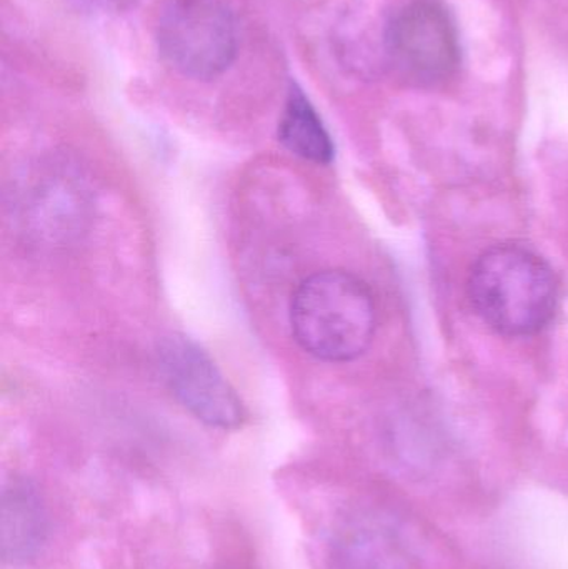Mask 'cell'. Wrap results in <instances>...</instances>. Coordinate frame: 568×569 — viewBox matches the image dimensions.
<instances>
[{
    "label": "cell",
    "instance_id": "1",
    "mask_svg": "<svg viewBox=\"0 0 568 569\" xmlns=\"http://www.w3.org/2000/svg\"><path fill=\"white\" fill-rule=\"evenodd\" d=\"M289 315L299 347L327 363L357 360L376 337L372 290L346 270H322L303 279L293 291Z\"/></svg>",
    "mask_w": 568,
    "mask_h": 569
},
{
    "label": "cell",
    "instance_id": "2",
    "mask_svg": "<svg viewBox=\"0 0 568 569\" xmlns=\"http://www.w3.org/2000/svg\"><path fill=\"white\" fill-rule=\"evenodd\" d=\"M467 288L484 323L506 337L539 333L550 323L559 303L552 267L522 246L486 250L474 263Z\"/></svg>",
    "mask_w": 568,
    "mask_h": 569
},
{
    "label": "cell",
    "instance_id": "3",
    "mask_svg": "<svg viewBox=\"0 0 568 569\" xmlns=\"http://www.w3.org/2000/svg\"><path fill=\"white\" fill-rule=\"evenodd\" d=\"M450 558L416 515L386 501L352 508L330 540L332 569H447Z\"/></svg>",
    "mask_w": 568,
    "mask_h": 569
},
{
    "label": "cell",
    "instance_id": "4",
    "mask_svg": "<svg viewBox=\"0 0 568 569\" xmlns=\"http://www.w3.org/2000/svg\"><path fill=\"white\" fill-rule=\"evenodd\" d=\"M12 209L27 242L60 249L86 232L92 216V193L86 177L70 160L50 159L20 177Z\"/></svg>",
    "mask_w": 568,
    "mask_h": 569
},
{
    "label": "cell",
    "instance_id": "5",
    "mask_svg": "<svg viewBox=\"0 0 568 569\" xmlns=\"http://www.w3.org/2000/svg\"><path fill=\"white\" fill-rule=\"evenodd\" d=\"M157 42L177 72L216 79L236 59V22L220 0H167L157 23Z\"/></svg>",
    "mask_w": 568,
    "mask_h": 569
},
{
    "label": "cell",
    "instance_id": "6",
    "mask_svg": "<svg viewBox=\"0 0 568 569\" xmlns=\"http://www.w3.org/2000/svg\"><path fill=\"white\" fill-rule=\"evenodd\" d=\"M387 59L410 86L437 87L456 76L460 39L439 0H412L389 20L383 36Z\"/></svg>",
    "mask_w": 568,
    "mask_h": 569
},
{
    "label": "cell",
    "instance_id": "7",
    "mask_svg": "<svg viewBox=\"0 0 568 569\" xmlns=\"http://www.w3.org/2000/svg\"><path fill=\"white\" fill-rule=\"evenodd\" d=\"M159 365L176 400L197 420L219 430H237L246 420L242 400L216 361L196 341L180 335L163 338Z\"/></svg>",
    "mask_w": 568,
    "mask_h": 569
},
{
    "label": "cell",
    "instance_id": "8",
    "mask_svg": "<svg viewBox=\"0 0 568 569\" xmlns=\"http://www.w3.org/2000/svg\"><path fill=\"white\" fill-rule=\"evenodd\" d=\"M50 537L46 498L33 481L13 478L3 487L0 548L3 563L23 567L40 557Z\"/></svg>",
    "mask_w": 568,
    "mask_h": 569
},
{
    "label": "cell",
    "instance_id": "9",
    "mask_svg": "<svg viewBox=\"0 0 568 569\" xmlns=\"http://www.w3.org/2000/svg\"><path fill=\"white\" fill-rule=\"evenodd\" d=\"M279 140L290 153L317 166H329L336 156V147L319 113L297 87H292L287 99Z\"/></svg>",
    "mask_w": 568,
    "mask_h": 569
},
{
    "label": "cell",
    "instance_id": "10",
    "mask_svg": "<svg viewBox=\"0 0 568 569\" xmlns=\"http://www.w3.org/2000/svg\"><path fill=\"white\" fill-rule=\"evenodd\" d=\"M103 12H123L136 3V0H87Z\"/></svg>",
    "mask_w": 568,
    "mask_h": 569
}]
</instances>
